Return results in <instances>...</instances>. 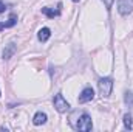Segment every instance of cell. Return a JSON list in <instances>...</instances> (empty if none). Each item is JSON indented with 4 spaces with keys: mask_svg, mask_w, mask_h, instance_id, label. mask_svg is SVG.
<instances>
[{
    "mask_svg": "<svg viewBox=\"0 0 133 132\" xmlns=\"http://www.w3.org/2000/svg\"><path fill=\"white\" fill-rule=\"evenodd\" d=\"M77 131H82V132H88L93 129V121H91V117L88 113H82L77 120V124L74 126Z\"/></svg>",
    "mask_w": 133,
    "mask_h": 132,
    "instance_id": "7a4b0ae2",
    "label": "cell"
},
{
    "mask_svg": "<svg viewBox=\"0 0 133 132\" xmlns=\"http://www.w3.org/2000/svg\"><path fill=\"white\" fill-rule=\"evenodd\" d=\"M124 103L129 106V107H133V92L132 90H127L125 95H124Z\"/></svg>",
    "mask_w": 133,
    "mask_h": 132,
    "instance_id": "8fae6325",
    "label": "cell"
},
{
    "mask_svg": "<svg viewBox=\"0 0 133 132\" xmlns=\"http://www.w3.org/2000/svg\"><path fill=\"white\" fill-rule=\"evenodd\" d=\"M5 30V22H0V31Z\"/></svg>",
    "mask_w": 133,
    "mask_h": 132,
    "instance_id": "5bb4252c",
    "label": "cell"
},
{
    "mask_svg": "<svg viewBox=\"0 0 133 132\" xmlns=\"http://www.w3.org/2000/svg\"><path fill=\"white\" fill-rule=\"evenodd\" d=\"M98 89H99V95L102 98H108L111 95V90H113V79L110 76L101 78L98 82Z\"/></svg>",
    "mask_w": 133,
    "mask_h": 132,
    "instance_id": "6da1fadb",
    "label": "cell"
},
{
    "mask_svg": "<svg viewBox=\"0 0 133 132\" xmlns=\"http://www.w3.org/2000/svg\"><path fill=\"white\" fill-rule=\"evenodd\" d=\"M118 13L121 16H129L133 13V0H118Z\"/></svg>",
    "mask_w": 133,
    "mask_h": 132,
    "instance_id": "277c9868",
    "label": "cell"
},
{
    "mask_svg": "<svg viewBox=\"0 0 133 132\" xmlns=\"http://www.w3.org/2000/svg\"><path fill=\"white\" fill-rule=\"evenodd\" d=\"M50 37H51V30H50L48 27H43V28L39 30V33H37V39H39L40 42H46Z\"/></svg>",
    "mask_w": 133,
    "mask_h": 132,
    "instance_id": "ba28073f",
    "label": "cell"
},
{
    "mask_svg": "<svg viewBox=\"0 0 133 132\" xmlns=\"http://www.w3.org/2000/svg\"><path fill=\"white\" fill-rule=\"evenodd\" d=\"M122 120H124V128H125L127 131H132V129H133V118H132V115H130V113H125Z\"/></svg>",
    "mask_w": 133,
    "mask_h": 132,
    "instance_id": "30bf717a",
    "label": "cell"
},
{
    "mask_svg": "<svg viewBox=\"0 0 133 132\" xmlns=\"http://www.w3.org/2000/svg\"><path fill=\"white\" fill-rule=\"evenodd\" d=\"M93 98H95V90L91 87H85L81 92V95H79V103L81 104H85V103H90Z\"/></svg>",
    "mask_w": 133,
    "mask_h": 132,
    "instance_id": "8992f818",
    "label": "cell"
},
{
    "mask_svg": "<svg viewBox=\"0 0 133 132\" xmlns=\"http://www.w3.org/2000/svg\"><path fill=\"white\" fill-rule=\"evenodd\" d=\"M102 2H104L105 8H107V9L110 11V8H111V5H113V2H115V0H102Z\"/></svg>",
    "mask_w": 133,
    "mask_h": 132,
    "instance_id": "7c38bea8",
    "label": "cell"
},
{
    "mask_svg": "<svg viewBox=\"0 0 133 132\" xmlns=\"http://www.w3.org/2000/svg\"><path fill=\"white\" fill-rule=\"evenodd\" d=\"M53 104H54V109L59 112V113H65L66 110H70V103L64 98L62 93H57L54 99H53Z\"/></svg>",
    "mask_w": 133,
    "mask_h": 132,
    "instance_id": "3957f363",
    "label": "cell"
},
{
    "mask_svg": "<svg viewBox=\"0 0 133 132\" xmlns=\"http://www.w3.org/2000/svg\"><path fill=\"white\" fill-rule=\"evenodd\" d=\"M46 120H48V117H46V113H45V112H36V115L33 117V124H36V126L45 124V123H46Z\"/></svg>",
    "mask_w": 133,
    "mask_h": 132,
    "instance_id": "52a82bcc",
    "label": "cell"
},
{
    "mask_svg": "<svg viewBox=\"0 0 133 132\" xmlns=\"http://www.w3.org/2000/svg\"><path fill=\"white\" fill-rule=\"evenodd\" d=\"M0 95H2V92H0Z\"/></svg>",
    "mask_w": 133,
    "mask_h": 132,
    "instance_id": "2e32d148",
    "label": "cell"
},
{
    "mask_svg": "<svg viewBox=\"0 0 133 132\" xmlns=\"http://www.w3.org/2000/svg\"><path fill=\"white\" fill-rule=\"evenodd\" d=\"M73 2H74V3H77V2H81V0H73Z\"/></svg>",
    "mask_w": 133,
    "mask_h": 132,
    "instance_id": "9a60e30c",
    "label": "cell"
},
{
    "mask_svg": "<svg viewBox=\"0 0 133 132\" xmlns=\"http://www.w3.org/2000/svg\"><path fill=\"white\" fill-rule=\"evenodd\" d=\"M5 11H6V5L3 3V0H0V14L5 13Z\"/></svg>",
    "mask_w": 133,
    "mask_h": 132,
    "instance_id": "4fadbf2b",
    "label": "cell"
},
{
    "mask_svg": "<svg viewBox=\"0 0 133 132\" xmlns=\"http://www.w3.org/2000/svg\"><path fill=\"white\" fill-rule=\"evenodd\" d=\"M16 51H17V45H16V42H9L8 45H5L3 53H2V58H3L5 61H8V59H11V58L16 55Z\"/></svg>",
    "mask_w": 133,
    "mask_h": 132,
    "instance_id": "5b68a950",
    "label": "cell"
},
{
    "mask_svg": "<svg viewBox=\"0 0 133 132\" xmlns=\"http://www.w3.org/2000/svg\"><path fill=\"white\" fill-rule=\"evenodd\" d=\"M42 14H45L48 19H54V17L61 16V9H53V8L45 6V8H42Z\"/></svg>",
    "mask_w": 133,
    "mask_h": 132,
    "instance_id": "9c48e42d",
    "label": "cell"
}]
</instances>
